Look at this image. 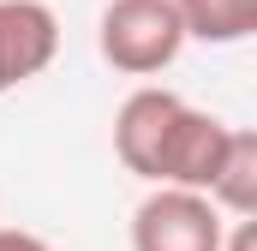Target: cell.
Instances as JSON below:
<instances>
[{
  "label": "cell",
  "instance_id": "obj_1",
  "mask_svg": "<svg viewBox=\"0 0 257 251\" xmlns=\"http://www.w3.org/2000/svg\"><path fill=\"white\" fill-rule=\"evenodd\" d=\"M192 42L180 0H108L96 18V48L102 60L126 78H156L180 60V48Z\"/></svg>",
  "mask_w": 257,
  "mask_h": 251
},
{
  "label": "cell",
  "instance_id": "obj_8",
  "mask_svg": "<svg viewBox=\"0 0 257 251\" xmlns=\"http://www.w3.org/2000/svg\"><path fill=\"white\" fill-rule=\"evenodd\" d=\"M0 251H54L42 233H24V227H0Z\"/></svg>",
  "mask_w": 257,
  "mask_h": 251
},
{
  "label": "cell",
  "instance_id": "obj_3",
  "mask_svg": "<svg viewBox=\"0 0 257 251\" xmlns=\"http://www.w3.org/2000/svg\"><path fill=\"white\" fill-rule=\"evenodd\" d=\"M60 54V18L48 0H0V96L42 78Z\"/></svg>",
  "mask_w": 257,
  "mask_h": 251
},
{
  "label": "cell",
  "instance_id": "obj_7",
  "mask_svg": "<svg viewBox=\"0 0 257 251\" xmlns=\"http://www.w3.org/2000/svg\"><path fill=\"white\" fill-rule=\"evenodd\" d=\"M209 197H215L227 215H257V132H233L227 162H221Z\"/></svg>",
  "mask_w": 257,
  "mask_h": 251
},
{
  "label": "cell",
  "instance_id": "obj_4",
  "mask_svg": "<svg viewBox=\"0 0 257 251\" xmlns=\"http://www.w3.org/2000/svg\"><path fill=\"white\" fill-rule=\"evenodd\" d=\"M180 108H186V96H174L162 84H144V90H132L126 102H120V114H114V156H120L126 174H138V180L156 186L162 144H168L174 120H180Z\"/></svg>",
  "mask_w": 257,
  "mask_h": 251
},
{
  "label": "cell",
  "instance_id": "obj_6",
  "mask_svg": "<svg viewBox=\"0 0 257 251\" xmlns=\"http://www.w3.org/2000/svg\"><path fill=\"white\" fill-rule=\"evenodd\" d=\"M180 12H186V30L209 48L257 36V0H180Z\"/></svg>",
  "mask_w": 257,
  "mask_h": 251
},
{
  "label": "cell",
  "instance_id": "obj_9",
  "mask_svg": "<svg viewBox=\"0 0 257 251\" xmlns=\"http://www.w3.org/2000/svg\"><path fill=\"white\" fill-rule=\"evenodd\" d=\"M221 251H257V215H239V227L227 233V245Z\"/></svg>",
  "mask_w": 257,
  "mask_h": 251
},
{
  "label": "cell",
  "instance_id": "obj_5",
  "mask_svg": "<svg viewBox=\"0 0 257 251\" xmlns=\"http://www.w3.org/2000/svg\"><path fill=\"white\" fill-rule=\"evenodd\" d=\"M227 144H233V126L203 114V108H180V120L162 144V168H156V186H192V191H209L221 162H227Z\"/></svg>",
  "mask_w": 257,
  "mask_h": 251
},
{
  "label": "cell",
  "instance_id": "obj_2",
  "mask_svg": "<svg viewBox=\"0 0 257 251\" xmlns=\"http://www.w3.org/2000/svg\"><path fill=\"white\" fill-rule=\"evenodd\" d=\"M221 203L192 186H156L132 209V251H221Z\"/></svg>",
  "mask_w": 257,
  "mask_h": 251
}]
</instances>
